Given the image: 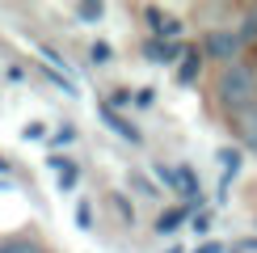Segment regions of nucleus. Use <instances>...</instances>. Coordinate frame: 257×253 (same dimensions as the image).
I'll return each instance as SVG.
<instances>
[{
	"label": "nucleus",
	"instance_id": "1",
	"mask_svg": "<svg viewBox=\"0 0 257 253\" xmlns=\"http://www.w3.org/2000/svg\"><path fill=\"white\" fill-rule=\"evenodd\" d=\"M215 101L228 110V118L232 114H240V110H249V105H257V68L253 63H228V68L219 72V80H215Z\"/></svg>",
	"mask_w": 257,
	"mask_h": 253
},
{
	"label": "nucleus",
	"instance_id": "2",
	"mask_svg": "<svg viewBox=\"0 0 257 253\" xmlns=\"http://www.w3.org/2000/svg\"><path fill=\"white\" fill-rule=\"evenodd\" d=\"M240 47H244V42H240V34H236V30H207V34H202V59H219L223 63V68H228V63H236L240 59Z\"/></svg>",
	"mask_w": 257,
	"mask_h": 253
},
{
	"label": "nucleus",
	"instance_id": "3",
	"mask_svg": "<svg viewBox=\"0 0 257 253\" xmlns=\"http://www.w3.org/2000/svg\"><path fill=\"white\" fill-rule=\"evenodd\" d=\"M228 126H232V135H236L249 152H257V105H249V110H240V114H232Z\"/></svg>",
	"mask_w": 257,
	"mask_h": 253
},
{
	"label": "nucleus",
	"instance_id": "4",
	"mask_svg": "<svg viewBox=\"0 0 257 253\" xmlns=\"http://www.w3.org/2000/svg\"><path fill=\"white\" fill-rule=\"evenodd\" d=\"M101 122L110 126V131L118 135V140H126V144H144V135H139V126H135V122H126L122 114H114V105H110V101H101Z\"/></svg>",
	"mask_w": 257,
	"mask_h": 253
},
{
	"label": "nucleus",
	"instance_id": "5",
	"mask_svg": "<svg viewBox=\"0 0 257 253\" xmlns=\"http://www.w3.org/2000/svg\"><path fill=\"white\" fill-rule=\"evenodd\" d=\"M215 161H219V169H223V182H219V194H215V198L223 203V198H228V182L240 173V148H219Z\"/></svg>",
	"mask_w": 257,
	"mask_h": 253
},
{
	"label": "nucleus",
	"instance_id": "6",
	"mask_svg": "<svg viewBox=\"0 0 257 253\" xmlns=\"http://www.w3.org/2000/svg\"><path fill=\"white\" fill-rule=\"evenodd\" d=\"M144 55L152 59V63H173L186 55V47H177V42H160V38H148L144 42Z\"/></svg>",
	"mask_w": 257,
	"mask_h": 253
},
{
	"label": "nucleus",
	"instance_id": "7",
	"mask_svg": "<svg viewBox=\"0 0 257 253\" xmlns=\"http://www.w3.org/2000/svg\"><path fill=\"white\" fill-rule=\"evenodd\" d=\"M186 219H190V207H186V203H181V207H169V211H160L156 232H160V236H173V232H181Z\"/></svg>",
	"mask_w": 257,
	"mask_h": 253
},
{
	"label": "nucleus",
	"instance_id": "8",
	"mask_svg": "<svg viewBox=\"0 0 257 253\" xmlns=\"http://www.w3.org/2000/svg\"><path fill=\"white\" fill-rule=\"evenodd\" d=\"M198 68H202V51L198 47H186V55L177 63V84H194L198 80Z\"/></svg>",
	"mask_w": 257,
	"mask_h": 253
},
{
	"label": "nucleus",
	"instance_id": "9",
	"mask_svg": "<svg viewBox=\"0 0 257 253\" xmlns=\"http://www.w3.org/2000/svg\"><path fill=\"white\" fill-rule=\"evenodd\" d=\"M0 253H51V249L38 245L34 236H5L0 240Z\"/></svg>",
	"mask_w": 257,
	"mask_h": 253
},
{
	"label": "nucleus",
	"instance_id": "10",
	"mask_svg": "<svg viewBox=\"0 0 257 253\" xmlns=\"http://www.w3.org/2000/svg\"><path fill=\"white\" fill-rule=\"evenodd\" d=\"M236 34H240L244 47H257V5L244 9V17H240V30H236Z\"/></svg>",
	"mask_w": 257,
	"mask_h": 253
},
{
	"label": "nucleus",
	"instance_id": "11",
	"mask_svg": "<svg viewBox=\"0 0 257 253\" xmlns=\"http://www.w3.org/2000/svg\"><path fill=\"white\" fill-rule=\"evenodd\" d=\"M72 219H76V228H80V232H93V207H89V198H80V203H76Z\"/></svg>",
	"mask_w": 257,
	"mask_h": 253
},
{
	"label": "nucleus",
	"instance_id": "12",
	"mask_svg": "<svg viewBox=\"0 0 257 253\" xmlns=\"http://www.w3.org/2000/svg\"><path fill=\"white\" fill-rule=\"evenodd\" d=\"M101 17H105V5H97V0L76 5V21H101Z\"/></svg>",
	"mask_w": 257,
	"mask_h": 253
},
{
	"label": "nucleus",
	"instance_id": "13",
	"mask_svg": "<svg viewBox=\"0 0 257 253\" xmlns=\"http://www.w3.org/2000/svg\"><path fill=\"white\" fill-rule=\"evenodd\" d=\"M89 55H93V63H110L114 59V47H110V42H93V47H89Z\"/></svg>",
	"mask_w": 257,
	"mask_h": 253
},
{
	"label": "nucleus",
	"instance_id": "14",
	"mask_svg": "<svg viewBox=\"0 0 257 253\" xmlns=\"http://www.w3.org/2000/svg\"><path fill=\"white\" fill-rule=\"evenodd\" d=\"M110 198H114V207H118V215L126 219V224H131V219H135V207H131V203H126V194H118V190H114V194H110Z\"/></svg>",
	"mask_w": 257,
	"mask_h": 253
},
{
	"label": "nucleus",
	"instance_id": "15",
	"mask_svg": "<svg viewBox=\"0 0 257 253\" xmlns=\"http://www.w3.org/2000/svg\"><path fill=\"white\" fill-rule=\"evenodd\" d=\"M47 165H51V169H55V173H59V177H63V173H72V169H76V165H72V161H68V156H59V152H51V156H47Z\"/></svg>",
	"mask_w": 257,
	"mask_h": 253
},
{
	"label": "nucleus",
	"instance_id": "16",
	"mask_svg": "<svg viewBox=\"0 0 257 253\" xmlns=\"http://www.w3.org/2000/svg\"><path fill=\"white\" fill-rule=\"evenodd\" d=\"M190 228H194L198 236H207V232H211V211H198V215L190 219Z\"/></svg>",
	"mask_w": 257,
	"mask_h": 253
},
{
	"label": "nucleus",
	"instance_id": "17",
	"mask_svg": "<svg viewBox=\"0 0 257 253\" xmlns=\"http://www.w3.org/2000/svg\"><path fill=\"white\" fill-rule=\"evenodd\" d=\"M72 140H76V126H72V122H63L59 131L51 135V144H72Z\"/></svg>",
	"mask_w": 257,
	"mask_h": 253
},
{
	"label": "nucleus",
	"instance_id": "18",
	"mask_svg": "<svg viewBox=\"0 0 257 253\" xmlns=\"http://www.w3.org/2000/svg\"><path fill=\"white\" fill-rule=\"evenodd\" d=\"M135 105H144V110L156 105V89H152V84H148V89H135Z\"/></svg>",
	"mask_w": 257,
	"mask_h": 253
},
{
	"label": "nucleus",
	"instance_id": "19",
	"mask_svg": "<svg viewBox=\"0 0 257 253\" xmlns=\"http://www.w3.org/2000/svg\"><path fill=\"white\" fill-rule=\"evenodd\" d=\"M26 140H47V122H26Z\"/></svg>",
	"mask_w": 257,
	"mask_h": 253
},
{
	"label": "nucleus",
	"instance_id": "20",
	"mask_svg": "<svg viewBox=\"0 0 257 253\" xmlns=\"http://www.w3.org/2000/svg\"><path fill=\"white\" fill-rule=\"evenodd\" d=\"M126 101H135V89H114L110 93V105H126Z\"/></svg>",
	"mask_w": 257,
	"mask_h": 253
},
{
	"label": "nucleus",
	"instance_id": "21",
	"mask_svg": "<svg viewBox=\"0 0 257 253\" xmlns=\"http://www.w3.org/2000/svg\"><path fill=\"white\" fill-rule=\"evenodd\" d=\"M131 182H135V190H144V194H148V198H152V194H160V190H156L152 182H148V177H144V173H135V177H131Z\"/></svg>",
	"mask_w": 257,
	"mask_h": 253
},
{
	"label": "nucleus",
	"instance_id": "22",
	"mask_svg": "<svg viewBox=\"0 0 257 253\" xmlns=\"http://www.w3.org/2000/svg\"><path fill=\"white\" fill-rule=\"evenodd\" d=\"M194 253H228V249H223V245H219V240H202V245H198Z\"/></svg>",
	"mask_w": 257,
	"mask_h": 253
},
{
	"label": "nucleus",
	"instance_id": "23",
	"mask_svg": "<svg viewBox=\"0 0 257 253\" xmlns=\"http://www.w3.org/2000/svg\"><path fill=\"white\" fill-rule=\"evenodd\" d=\"M9 169H13V165H9V161H5V156H0V173H9Z\"/></svg>",
	"mask_w": 257,
	"mask_h": 253
},
{
	"label": "nucleus",
	"instance_id": "24",
	"mask_svg": "<svg viewBox=\"0 0 257 253\" xmlns=\"http://www.w3.org/2000/svg\"><path fill=\"white\" fill-rule=\"evenodd\" d=\"M228 253H244V249H240V245H232V249H228Z\"/></svg>",
	"mask_w": 257,
	"mask_h": 253
},
{
	"label": "nucleus",
	"instance_id": "25",
	"mask_svg": "<svg viewBox=\"0 0 257 253\" xmlns=\"http://www.w3.org/2000/svg\"><path fill=\"white\" fill-rule=\"evenodd\" d=\"M169 253H181V249H169Z\"/></svg>",
	"mask_w": 257,
	"mask_h": 253
}]
</instances>
